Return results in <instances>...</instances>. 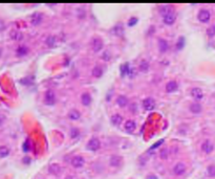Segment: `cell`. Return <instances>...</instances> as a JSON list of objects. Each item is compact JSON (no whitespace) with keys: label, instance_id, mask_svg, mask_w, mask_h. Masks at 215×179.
<instances>
[{"label":"cell","instance_id":"cell-1","mask_svg":"<svg viewBox=\"0 0 215 179\" xmlns=\"http://www.w3.org/2000/svg\"><path fill=\"white\" fill-rule=\"evenodd\" d=\"M100 147H101V143H100L99 138H97V137L90 138L89 140H88V143H87V144H86L87 150H89V151H92V152L98 151V150L100 149Z\"/></svg>","mask_w":215,"mask_h":179},{"label":"cell","instance_id":"cell-2","mask_svg":"<svg viewBox=\"0 0 215 179\" xmlns=\"http://www.w3.org/2000/svg\"><path fill=\"white\" fill-rule=\"evenodd\" d=\"M44 103L48 106H52L56 103V94L53 90H47L44 94Z\"/></svg>","mask_w":215,"mask_h":179},{"label":"cell","instance_id":"cell-3","mask_svg":"<svg viewBox=\"0 0 215 179\" xmlns=\"http://www.w3.org/2000/svg\"><path fill=\"white\" fill-rule=\"evenodd\" d=\"M104 46V43H103V40L99 37H95L91 40V48L95 52H99L101 49Z\"/></svg>","mask_w":215,"mask_h":179},{"label":"cell","instance_id":"cell-4","mask_svg":"<svg viewBox=\"0 0 215 179\" xmlns=\"http://www.w3.org/2000/svg\"><path fill=\"white\" fill-rule=\"evenodd\" d=\"M70 164L74 168H76V169H80V168L83 167L84 164H85V160H84L83 157L80 156V155H77V156H74L73 158H71Z\"/></svg>","mask_w":215,"mask_h":179},{"label":"cell","instance_id":"cell-5","mask_svg":"<svg viewBox=\"0 0 215 179\" xmlns=\"http://www.w3.org/2000/svg\"><path fill=\"white\" fill-rule=\"evenodd\" d=\"M186 170H187V167L184 162H177L173 167V174L176 176H182L186 173Z\"/></svg>","mask_w":215,"mask_h":179},{"label":"cell","instance_id":"cell-6","mask_svg":"<svg viewBox=\"0 0 215 179\" xmlns=\"http://www.w3.org/2000/svg\"><path fill=\"white\" fill-rule=\"evenodd\" d=\"M200 149H201V151H203L204 153L210 154L211 152L214 150V144H212L211 140H209V139H206V140H204L203 144H201Z\"/></svg>","mask_w":215,"mask_h":179},{"label":"cell","instance_id":"cell-7","mask_svg":"<svg viewBox=\"0 0 215 179\" xmlns=\"http://www.w3.org/2000/svg\"><path fill=\"white\" fill-rule=\"evenodd\" d=\"M197 18L201 23H207L210 21L211 14L208 10H200V13H198V15H197Z\"/></svg>","mask_w":215,"mask_h":179},{"label":"cell","instance_id":"cell-8","mask_svg":"<svg viewBox=\"0 0 215 179\" xmlns=\"http://www.w3.org/2000/svg\"><path fill=\"white\" fill-rule=\"evenodd\" d=\"M190 94H191V96H192V99H194L196 102L201 101V100L204 99V92L198 87H194L191 89Z\"/></svg>","mask_w":215,"mask_h":179},{"label":"cell","instance_id":"cell-9","mask_svg":"<svg viewBox=\"0 0 215 179\" xmlns=\"http://www.w3.org/2000/svg\"><path fill=\"white\" fill-rule=\"evenodd\" d=\"M143 107L147 111H151V110H153L155 108V101L152 97H146L143 101Z\"/></svg>","mask_w":215,"mask_h":179},{"label":"cell","instance_id":"cell-10","mask_svg":"<svg viewBox=\"0 0 215 179\" xmlns=\"http://www.w3.org/2000/svg\"><path fill=\"white\" fill-rule=\"evenodd\" d=\"M176 20V15H175L174 12L168 13L167 15L163 16V21L166 25H172Z\"/></svg>","mask_w":215,"mask_h":179},{"label":"cell","instance_id":"cell-11","mask_svg":"<svg viewBox=\"0 0 215 179\" xmlns=\"http://www.w3.org/2000/svg\"><path fill=\"white\" fill-rule=\"evenodd\" d=\"M42 19H43L42 14H40V13H35V14L31 16V23L33 25H38L41 23Z\"/></svg>","mask_w":215,"mask_h":179},{"label":"cell","instance_id":"cell-12","mask_svg":"<svg viewBox=\"0 0 215 179\" xmlns=\"http://www.w3.org/2000/svg\"><path fill=\"white\" fill-rule=\"evenodd\" d=\"M177 88H179V85H177L176 81H170V82H168L166 85V91L168 92V93H172V92L176 91Z\"/></svg>","mask_w":215,"mask_h":179},{"label":"cell","instance_id":"cell-13","mask_svg":"<svg viewBox=\"0 0 215 179\" xmlns=\"http://www.w3.org/2000/svg\"><path fill=\"white\" fill-rule=\"evenodd\" d=\"M135 128H137V125H135V123L131 120H126L125 124H124V129H125L127 132H133L135 130Z\"/></svg>","mask_w":215,"mask_h":179},{"label":"cell","instance_id":"cell-14","mask_svg":"<svg viewBox=\"0 0 215 179\" xmlns=\"http://www.w3.org/2000/svg\"><path fill=\"white\" fill-rule=\"evenodd\" d=\"M169 48V44L168 42H167L165 39L161 38L160 40H158V49H160L161 52H166L167 51H168Z\"/></svg>","mask_w":215,"mask_h":179},{"label":"cell","instance_id":"cell-15","mask_svg":"<svg viewBox=\"0 0 215 179\" xmlns=\"http://www.w3.org/2000/svg\"><path fill=\"white\" fill-rule=\"evenodd\" d=\"M122 162H123V158L121 156H112L109 160L111 167H120Z\"/></svg>","mask_w":215,"mask_h":179},{"label":"cell","instance_id":"cell-16","mask_svg":"<svg viewBox=\"0 0 215 179\" xmlns=\"http://www.w3.org/2000/svg\"><path fill=\"white\" fill-rule=\"evenodd\" d=\"M80 117H81V113H80L79 110L73 109V110H70V111L68 112V118L71 120H78Z\"/></svg>","mask_w":215,"mask_h":179},{"label":"cell","instance_id":"cell-17","mask_svg":"<svg viewBox=\"0 0 215 179\" xmlns=\"http://www.w3.org/2000/svg\"><path fill=\"white\" fill-rule=\"evenodd\" d=\"M48 172L53 175H58L61 172V167L58 164H52L48 167Z\"/></svg>","mask_w":215,"mask_h":179},{"label":"cell","instance_id":"cell-18","mask_svg":"<svg viewBox=\"0 0 215 179\" xmlns=\"http://www.w3.org/2000/svg\"><path fill=\"white\" fill-rule=\"evenodd\" d=\"M116 104H118V106L121 108L126 107L127 105H128V99H127L125 96H118V99H116Z\"/></svg>","mask_w":215,"mask_h":179},{"label":"cell","instance_id":"cell-19","mask_svg":"<svg viewBox=\"0 0 215 179\" xmlns=\"http://www.w3.org/2000/svg\"><path fill=\"white\" fill-rule=\"evenodd\" d=\"M81 102L84 106H89L90 103H91V96H90V94L87 93V92H84L81 96Z\"/></svg>","mask_w":215,"mask_h":179},{"label":"cell","instance_id":"cell-20","mask_svg":"<svg viewBox=\"0 0 215 179\" xmlns=\"http://www.w3.org/2000/svg\"><path fill=\"white\" fill-rule=\"evenodd\" d=\"M190 111L192 113H194V114H198V113H200L201 111V106L200 103L195 102V103H192V104L190 105Z\"/></svg>","mask_w":215,"mask_h":179},{"label":"cell","instance_id":"cell-21","mask_svg":"<svg viewBox=\"0 0 215 179\" xmlns=\"http://www.w3.org/2000/svg\"><path fill=\"white\" fill-rule=\"evenodd\" d=\"M10 37L15 41H20V40H22L23 35L21 34V31H11V34H10Z\"/></svg>","mask_w":215,"mask_h":179},{"label":"cell","instance_id":"cell-22","mask_svg":"<svg viewBox=\"0 0 215 179\" xmlns=\"http://www.w3.org/2000/svg\"><path fill=\"white\" fill-rule=\"evenodd\" d=\"M27 52H28V48L24 45H21L16 49V54H17V56H19V57L25 56Z\"/></svg>","mask_w":215,"mask_h":179},{"label":"cell","instance_id":"cell-23","mask_svg":"<svg viewBox=\"0 0 215 179\" xmlns=\"http://www.w3.org/2000/svg\"><path fill=\"white\" fill-rule=\"evenodd\" d=\"M122 122H123V117H122L120 114H113L112 116H111V123H112L113 125L119 126V125H121Z\"/></svg>","mask_w":215,"mask_h":179},{"label":"cell","instance_id":"cell-24","mask_svg":"<svg viewBox=\"0 0 215 179\" xmlns=\"http://www.w3.org/2000/svg\"><path fill=\"white\" fill-rule=\"evenodd\" d=\"M91 73H92V77L100 78V77H102V75H103V69L100 66H95Z\"/></svg>","mask_w":215,"mask_h":179},{"label":"cell","instance_id":"cell-25","mask_svg":"<svg viewBox=\"0 0 215 179\" xmlns=\"http://www.w3.org/2000/svg\"><path fill=\"white\" fill-rule=\"evenodd\" d=\"M171 12H173V10H171V7L169 6V5H162L160 7V13L162 14V16H165L168 14V13H171Z\"/></svg>","mask_w":215,"mask_h":179},{"label":"cell","instance_id":"cell-26","mask_svg":"<svg viewBox=\"0 0 215 179\" xmlns=\"http://www.w3.org/2000/svg\"><path fill=\"white\" fill-rule=\"evenodd\" d=\"M56 43H57V38H56L55 36H49L48 38H47V40H46L47 46L54 47L56 45Z\"/></svg>","mask_w":215,"mask_h":179},{"label":"cell","instance_id":"cell-27","mask_svg":"<svg viewBox=\"0 0 215 179\" xmlns=\"http://www.w3.org/2000/svg\"><path fill=\"white\" fill-rule=\"evenodd\" d=\"M10 154V149L5 146H1L0 147V157H6L7 155Z\"/></svg>","mask_w":215,"mask_h":179},{"label":"cell","instance_id":"cell-28","mask_svg":"<svg viewBox=\"0 0 215 179\" xmlns=\"http://www.w3.org/2000/svg\"><path fill=\"white\" fill-rule=\"evenodd\" d=\"M207 173L210 177H215V165H211L207 168Z\"/></svg>","mask_w":215,"mask_h":179},{"label":"cell","instance_id":"cell-29","mask_svg":"<svg viewBox=\"0 0 215 179\" xmlns=\"http://www.w3.org/2000/svg\"><path fill=\"white\" fill-rule=\"evenodd\" d=\"M160 157L162 159H167L168 158V149L167 148H163V149H161V151H160Z\"/></svg>","mask_w":215,"mask_h":179},{"label":"cell","instance_id":"cell-30","mask_svg":"<svg viewBox=\"0 0 215 179\" xmlns=\"http://www.w3.org/2000/svg\"><path fill=\"white\" fill-rule=\"evenodd\" d=\"M148 68H149V63H148L147 61H142L140 64V69L142 70V71H147Z\"/></svg>","mask_w":215,"mask_h":179},{"label":"cell","instance_id":"cell-31","mask_svg":"<svg viewBox=\"0 0 215 179\" xmlns=\"http://www.w3.org/2000/svg\"><path fill=\"white\" fill-rule=\"evenodd\" d=\"M184 43H185V39L183 38V37H179V41H177V43H176V48L182 49L183 47H184Z\"/></svg>","mask_w":215,"mask_h":179},{"label":"cell","instance_id":"cell-32","mask_svg":"<svg viewBox=\"0 0 215 179\" xmlns=\"http://www.w3.org/2000/svg\"><path fill=\"white\" fill-rule=\"evenodd\" d=\"M207 34H208L209 37H213L215 36V25H211L210 27L207 30Z\"/></svg>","mask_w":215,"mask_h":179},{"label":"cell","instance_id":"cell-33","mask_svg":"<svg viewBox=\"0 0 215 179\" xmlns=\"http://www.w3.org/2000/svg\"><path fill=\"white\" fill-rule=\"evenodd\" d=\"M79 130L77 128H73L70 130V136H71V138H77L78 137V135H79Z\"/></svg>","mask_w":215,"mask_h":179},{"label":"cell","instance_id":"cell-34","mask_svg":"<svg viewBox=\"0 0 215 179\" xmlns=\"http://www.w3.org/2000/svg\"><path fill=\"white\" fill-rule=\"evenodd\" d=\"M137 22V18H131V19L129 20V22H128V25L132 26V25H134Z\"/></svg>","mask_w":215,"mask_h":179},{"label":"cell","instance_id":"cell-35","mask_svg":"<svg viewBox=\"0 0 215 179\" xmlns=\"http://www.w3.org/2000/svg\"><path fill=\"white\" fill-rule=\"evenodd\" d=\"M3 30H5V23L3 20L0 19V31H2Z\"/></svg>","mask_w":215,"mask_h":179},{"label":"cell","instance_id":"cell-36","mask_svg":"<svg viewBox=\"0 0 215 179\" xmlns=\"http://www.w3.org/2000/svg\"><path fill=\"white\" fill-rule=\"evenodd\" d=\"M2 56V47H0V57Z\"/></svg>","mask_w":215,"mask_h":179}]
</instances>
